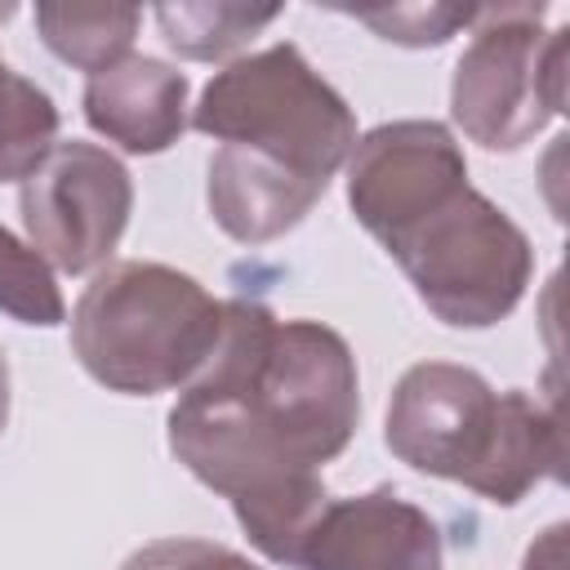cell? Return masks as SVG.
I'll return each instance as SVG.
<instances>
[{
	"instance_id": "obj_1",
	"label": "cell",
	"mask_w": 570,
	"mask_h": 570,
	"mask_svg": "<svg viewBox=\"0 0 570 570\" xmlns=\"http://www.w3.org/2000/svg\"><path fill=\"white\" fill-rule=\"evenodd\" d=\"M361 423V374L347 338L321 321H281L254 298L223 303V338L165 419L174 459L223 494L245 539L289 566L321 512V468Z\"/></svg>"
},
{
	"instance_id": "obj_2",
	"label": "cell",
	"mask_w": 570,
	"mask_h": 570,
	"mask_svg": "<svg viewBox=\"0 0 570 570\" xmlns=\"http://www.w3.org/2000/svg\"><path fill=\"white\" fill-rule=\"evenodd\" d=\"M383 445L423 476L454 481L494 508H517L539 481H561V414L539 392H494L454 361L410 365L383 414Z\"/></svg>"
},
{
	"instance_id": "obj_3",
	"label": "cell",
	"mask_w": 570,
	"mask_h": 570,
	"mask_svg": "<svg viewBox=\"0 0 570 570\" xmlns=\"http://www.w3.org/2000/svg\"><path fill=\"white\" fill-rule=\"evenodd\" d=\"M223 338V303L187 272L120 258L89 276L71 307V352L120 396L183 392Z\"/></svg>"
},
{
	"instance_id": "obj_4",
	"label": "cell",
	"mask_w": 570,
	"mask_h": 570,
	"mask_svg": "<svg viewBox=\"0 0 570 570\" xmlns=\"http://www.w3.org/2000/svg\"><path fill=\"white\" fill-rule=\"evenodd\" d=\"M187 120L218 147L258 151L316 183H330L361 138L343 94L289 40L214 71Z\"/></svg>"
},
{
	"instance_id": "obj_5",
	"label": "cell",
	"mask_w": 570,
	"mask_h": 570,
	"mask_svg": "<svg viewBox=\"0 0 570 570\" xmlns=\"http://www.w3.org/2000/svg\"><path fill=\"white\" fill-rule=\"evenodd\" d=\"M419 303L450 330H490L517 312L534 276L530 236L472 183L383 245Z\"/></svg>"
},
{
	"instance_id": "obj_6",
	"label": "cell",
	"mask_w": 570,
	"mask_h": 570,
	"mask_svg": "<svg viewBox=\"0 0 570 570\" xmlns=\"http://www.w3.org/2000/svg\"><path fill=\"white\" fill-rule=\"evenodd\" d=\"M543 4H481L450 76V120L485 151L525 147L566 111L570 27L543 31Z\"/></svg>"
},
{
	"instance_id": "obj_7",
	"label": "cell",
	"mask_w": 570,
	"mask_h": 570,
	"mask_svg": "<svg viewBox=\"0 0 570 570\" xmlns=\"http://www.w3.org/2000/svg\"><path fill=\"white\" fill-rule=\"evenodd\" d=\"M18 209L27 245L49 267L85 276L111 263L134 214V178L107 147L67 138L22 178Z\"/></svg>"
},
{
	"instance_id": "obj_8",
	"label": "cell",
	"mask_w": 570,
	"mask_h": 570,
	"mask_svg": "<svg viewBox=\"0 0 570 570\" xmlns=\"http://www.w3.org/2000/svg\"><path fill=\"white\" fill-rule=\"evenodd\" d=\"M343 169L347 209L379 245L468 187L463 147L441 120H383L356 138Z\"/></svg>"
},
{
	"instance_id": "obj_9",
	"label": "cell",
	"mask_w": 570,
	"mask_h": 570,
	"mask_svg": "<svg viewBox=\"0 0 570 570\" xmlns=\"http://www.w3.org/2000/svg\"><path fill=\"white\" fill-rule=\"evenodd\" d=\"M441 530L392 485L325 499L294 543L289 570H441Z\"/></svg>"
},
{
	"instance_id": "obj_10",
	"label": "cell",
	"mask_w": 570,
	"mask_h": 570,
	"mask_svg": "<svg viewBox=\"0 0 570 570\" xmlns=\"http://www.w3.org/2000/svg\"><path fill=\"white\" fill-rule=\"evenodd\" d=\"M187 76L151 53H129L116 67L85 80L80 111L94 134L116 142L129 156H160L169 151L187 120Z\"/></svg>"
},
{
	"instance_id": "obj_11",
	"label": "cell",
	"mask_w": 570,
	"mask_h": 570,
	"mask_svg": "<svg viewBox=\"0 0 570 570\" xmlns=\"http://www.w3.org/2000/svg\"><path fill=\"white\" fill-rule=\"evenodd\" d=\"M330 183L303 178L258 151L218 147L205 165V205L214 223L240 245H267L294 232Z\"/></svg>"
},
{
	"instance_id": "obj_12",
	"label": "cell",
	"mask_w": 570,
	"mask_h": 570,
	"mask_svg": "<svg viewBox=\"0 0 570 570\" xmlns=\"http://www.w3.org/2000/svg\"><path fill=\"white\" fill-rule=\"evenodd\" d=\"M31 18L45 49L85 76H98L129 58L142 27V9L134 4H36Z\"/></svg>"
},
{
	"instance_id": "obj_13",
	"label": "cell",
	"mask_w": 570,
	"mask_h": 570,
	"mask_svg": "<svg viewBox=\"0 0 570 570\" xmlns=\"http://www.w3.org/2000/svg\"><path fill=\"white\" fill-rule=\"evenodd\" d=\"M13 18V4H0V27ZM58 107L53 98L13 71L0 58V183H22L58 142Z\"/></svg>"
},
{
	"instance_id": "obj_14",
	"label": "cell",
	"mask_w": 570,
	"mask_h": 570,
	"mask_svg": "<svg viewBox=\"0 0 570 570\" xmlns=\"http://www.w3.org/2000/svg\"><path fill=\"white\" fill-rule=\"evenodd\" d=\"M156 27L160 40L191 62H218L232 58L240 45H249L267 22L281 18L276 4L267 9H249V4H232V0H214V4H156Z\"/></svg>"
},
{
	"instance_id": "obj_15",
	"label": "cell",
	"mask_w": 570,
	"mask_h": 570,
	"mask_svg": "<svg viewBox=\"0 0 570 570\" xmlns=\"http://www.w3.org/2000/svg\"><path fill=\"white\" fill-rule=\"evenodd\" d=\"M0 312L13 316L18 325H40V330L67 321V303L53 267L4 223H0Z\"/></svg>"
},
{
	"instance_id": "obj_16",
	"label": "cell",
	"mask_w": 570,
	"mask_h": 570,
	"mask_svg": "<svg viewBox=\"0 0 570 570\" xmlns=\"http://www.w3.org/2000/svg\"><path fill=\"white\" fill-rule=\"evenodd\" d=\"M347 13L405 49H436L450 36L468 31L476 18L472 4H392V9H347Z\"/></svg>"
},
{
	"instance_id": "obj_17",
	"label": "cell",
	"mask_w": 570,
	"mask_h": 570,
	"mask_svg": "<svg viewBox=\"0 0 570 570\" xmlns=\"http://www.w3.org/2000/svg\"><path fill=\"white\" fill-rule=\"evenodd\" d=\"M120 570H263V566L227 543L178 534V539H151V543L134 548L120 561Z\"/></svg>"
},
{
	"instance_id": "obj_18",
	"label": "cell",
	"mask_w": 570,
	"mask_h": 570,
	"mask_svg": "<svg viewBox=\"0 0 570 570\" xmlns=\"http://www.w3.org/2000/svg\"><path fill=\"white\" fill-rule=\"evenodd\" d=\"M9 423V361H4V347H0V432Z\"/></svg>"
}]
</instances>
